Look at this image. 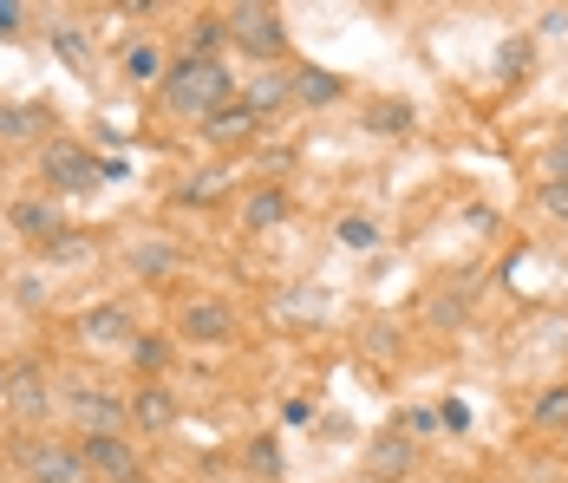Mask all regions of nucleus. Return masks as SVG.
<instances>
[{
    "label": "nucleus",
    "instance_id": "15",
    "mask_svg": "<svg viewBox=\"0 0 568 483\" xmlns=\"http://www.w3.org/2000/svg\"><path fill=\"white\" fill-rule=\"evenodd\" d=\"M405 464H412V444H405V437H379V451H373V471H379V477H398Z\"/></svg>",
    "mask_w": 568,
    "mask_h": 483
},
{
    "label": "nucleus",
    "instance_id": "17",
    "mask_svg": "<svg viewBox=\"0 0 568 483\" xmlns=\"http://www.w3.org/2000/svg\"><path fill=\"white\" fill-rule=\"evenodd\" d=\"M341 242H346V249H379V222H373V215H346Z\"/></svg>",
    "mask_w": 568,
    "mask_h": 483
},
{
    "label": "nucleus",
    "instance_id": "9",
    "mask_svg": "<svg viewBox=\"0 0 568 483\" xmlns=\"http://www.w3.org/2000/svg\"><path fill=\"white\" fill-rule=\"evenodd\" d=\"M287 92H294V85H287V79H275V72H268V79H255V85L242 92V105H248V111H255V118H262V111H275V105H282Z\"/></svg>",
    "mask_w": 568,
    "mask_h": 483
},
{
    "label": "nucleus",
    "instance_id": "22",
    "mask_svg": "<svg viewBox=\"0 0 568 483\" xmlns=\"http://www.w3.org/2000/svg\"><path fill=\"white\" fill-rule=\"evenodd\" d=\"M248 464H255V471H268V477L282 471V457H275V444H255V451H248Z\"/></svg>",
    "mask_w": 568,
    "mask_h": 483
},
{
    "label": "nucleus",
    "instance_id": "13",
    "mask_svg": "<svg viewBox=\"0 0 568 483\" xmlns=\"http://www.w3.org/2000/svg\"><path fill=\"white\" fill-rule=\"evenodd\" d=\"M536 425H549V431H568V385H549V392L536 399Z\"/></svg>",
    "mask_w": 568,
    "mask_h": 483
},
{
    "label": "nucleus",
    "instance_id": "24",
    "mask_svg": "<svg viewBox=\"0 0 568 483\" xmlns=\"http://www.w3.org/2000/svg\"><path fill=\"white\" fill-rule=\"evenodd\" d=\"M542 203H549V210L562 215V210H568V190H562V183H549V197H542Z\"/></svg>",
    "mask_w": 568,
    "mask_h": 483
},
{
    "label": "nucleus",
    "instance_id": "4",
    "mask_svg": "<svg viewBox=\"0 0 568 483\" xmlns=\"http://www.w3.org/2000/svg\"><path fill=\"white\" fill-rule=\"evenodd\" d=\"M79 457H85V471H92V477H118V483L138 477L131 444H124V437H112V431H85V437H79Z\"/></svg>",
    "mask_w": 568,
    "mask_h": 483
},
{
    "label": "nucleus",
    "instance_id": "25",
    "mask_svg": "<svg viewBox=\"0 0 568 483\" xmlns=\"http://www.w3.org/2000/svg\"><path fill=\"white\" fill-rule=\"evenodd\" d=\"M7 385H13V379H7V366H0V399H7Z\"/></svg>",
    "mask_w": 568,
    "mask_h": 483
},
{
    "label": "nucleus",
    "instance_id": "16",
    "mask_svg": "<svg viewBox=\"0 0 568 483\" xmlns=\"http://www.w3.org/2000/svg\"><path fill=\"white\" fill-rule=\"evenodd\" d=\"M287 215V203H282V190H262L255 203H248V229H275Z\"/></svg>",
    "mask_w": 568,
    "mask_h": 483
},
{
    "label": "nucleus",
    "instance_id": "7",
    "mask_svg": "<svg viewBox=\"0 0 568 483\" xmlns=\"http://www.w3.org/2000/svg\"><path fill=\"white\" fill-rule=\"evenodd\" d=\"M131 419H138L144 431H164V425L176 419V399H171V392H158V385H151V392H144V399L131 405Z\"/></svg>",
    "mask_w": 568,
    "mask_h": 483
},
{
    "label": "nucleus",
    "instance_id": "18",
    "mask_svg": "<svg viewBox=\"0 0 568 483\" xmlns=\"http://www.w3.org/2000/svg\"><path fill=\"white\" fill-rule=\"evenodd\" d=\"M196 59H216V47H223V20H196Z\"/></svg>",
    "mask_w": 568,
    "mask_h": 483
},
{
    "label": "nucleus",
    "instance_id": "21",
    "mask_svg": "<svg viewBox=\"0 0 568 483\" xmlns=\"http://www.w3.org/2000/svg\"><path fill=\"white\" fill-rule=\"evenodd\" d=\"M0 131H7V138H33L40 118H33V111H0Z\"/></svg>",
    "mask_w": 568,
    "mask_h": 483
},
{
    "label": "nucleus",
    "instance_id": "20",
    "mask_svg": "<svg viewBox=\"0 0 568 483\" xmlns=\"http://www.w3.org/2000/svg\"><path fill=\"white\" fill-rule=\"evenodd\" d=\"M79 412H85L92 425H118V405H112V399H92V392H79Z\"/></svg>",
    "mask_w": 568,
    "mask_h": 483
},
{
    "label": "nucleus",
    "instance_id": "3",
    "mask_svg": "<svg viewBox=\"0 0 568 483\" xmlns=\"http://www.w3.org/2000/svg\"><path fill=\"white\" fill-rule=\"evenodd\" d=\"M229 33L248 47V53H262V59H275L287 47V33H282V20H275V7H235L229 13Z\"/></svg>",
    "mask_w": 568,
    "mask_h": 483
},
{
    "label": "nucleus",
    "instance_id": "5",
    "mask_svg": "<svg viewBox=\"0 0 568 483\" xmlns=\"http://www.w3.org/2000/svg\"><path fill=\"white\" fill-rule=\"evenodd\" d=\"M40 170H47L53 190H92L99 183V163L85 158V151H72V144H47V163Z\"/></svg>",
    "mask_w": 568,
    "mask_h": 483
},
{
    "label": "nucleus",
    "instance_id": "2",
    "mask_svg": "<svg viewBox=\"0 0 568 483\" xmlns=\"http://www.w3.org/2000/svg\"><path fill=\"white\" fill-rule=\"evenodd\" d=\"M20 464H27V477L33 483H85V457H79V444H47V437H27L20 444Z\"/></svg>",
    "mask_w": 568,
    "mask_h": 483
},
{
    "label": "nucleus",
    "instance_id": "26",
    "mask_svg": "<svg viewBox=\"0 0 568 483\" xmlns=\"http://www.w3.org/2000/svg\"><path fill=\"white\" fill-rule=\"evenodd\" d=\"M131 483H144V477H131Z\"/></svg>",
    "mask_w": 568,
    "mask_h": 483
},
{
    "label": "nucleus",
    "instance_id": "8",
    "mask_svg": "<svg viewBox=\"0 0 568 483\" xmlns=\"http://www.w3.org/2000/svg\"><path fill=\"white\" fill-rule=\"evenodd\" d=\"M124 72H131L138 85H151V79H171V72H164V53H158V47H144V40L124 53Z\"/></svg>",
    "mask_w": 568,
    "mask_h": 483
},
{
    "label": "nucleus",
    "instance_id": "12",
    "mask_svg": "<svg viewBox=\"0 0 568 483\" xmlns=\"http://www.w3.org/2000/svg\"><path fill=\"white\" fill-rule=\"evenodd\" d=\"M13 229H27V235H53L59 215H53V203H13Z\"/></svg>",
    "mask_w": 568,
    "mask_h": 483
},
{
    "label": "nucleus",
    "instance_id": "6",
    "mask_svg": "<svg viewBox=\"0 0 568 483\" xmlns=\"http://www.w3.org/2000/svg\"><path fill=\"white\" fill-rule=\"evenodd\" d=\"M183 333L190 340H229L235 333V314H229L223 301H190L183 308Z\"/></svg>",
    "mask_w": 568,
    "mask_h": 483
},
{
    "label": "nucleus",
    "instance_id": "14",
    "mask_svg": "<svg viewBox=\"0 0 568 483\" xmlns=\"http://www.w3.org/2000/svg\"><path fill=\"white\" fill-rule=\"evenodd\" d=\"M85 340H131V321L118 308H99V314H85Z\"/></svg>",
    "mask_w": 568,
    "mask_h": 483
},
{
    "label": "nucleus",
    "instance_id": "19",
    "mask_svg": "<svg viewBox=\"0 0 568 483\" xmlns=\"http://www.w3.org/2000/svg\"><path fill=\"white\" fill-rule=\"evenodd\" d=\"M373 124H379L386 138H398V131H412V111L405 105H373Z\"/></svg>",
    "mask_w": 568,
    "mask_h": 483
},
{
    "label": "nucleus",
    "instance_id": "23",
    "mask_svg": "<svg viewBox=\"0 0 568 483\" xmlns=\"http://www.w3.org/2000/svg\"><path fill=\"white\" fill-rule=\"evenodd\" d=\"M138 366H164V340H138Z\"/></svg>",
    "mask_w": 568,
    "mask_h": 483
},
{
    "label": "nucleus",
    "instance_id": "10",
    "mask_svg": "<svg viewBox=\"0 0 568 483\" xmlns=\"http://www.w3.org/2000/svg\"><path fill=\"white\" fill-rule=\"evenodd\" d=\"M203 131H210V138H242V131H255V111L248 105H223L216 118H203Z\"/></svg>",
    "mask_w": 568,
    "mask_h": 483
},
{
    "label": "nucleus",
    "instance_id": "11",
    "mask_svg": "<svg viewBox=\"0 0 568 483\" xmlns=\"http://www.w3.org/2000/svg\"><path fill=\"white\" fill-rule=\"evenodd\" d=\"M294 92H301L307 105H334V99H341V79H334V72H301Z\"/></svg>",
    "mask_w": 568,
    "mask_h": 483
},
{
    "label": "nucleus",
    "instance_id": "1",
    "mask_svg": "<svg viewBox=\"0 0 568 483\" xmlns=\"http://www.w3.org/2000/svg\"><path fill=\"white\" fill-rule=\"evenodd\" d=\"M164 99H171V111H183V118H216V111L229 105V72L216 59H183L171 79H164Z\"/></svg>",
    "mask_w": 568,
    "mask_h": 483
}]
</instances>
